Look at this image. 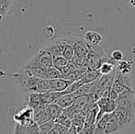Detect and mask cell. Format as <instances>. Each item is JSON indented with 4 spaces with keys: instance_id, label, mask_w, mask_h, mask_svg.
<instances>
[{
    "instance_id": "36",
    "label": "cell",
    "mask_w": 135,
    "mask_h": 134,
    "mask_svg": "<svg viewBox=\"0 0 135 134\" xmlns=\"http://www.w3.org/2000/svg\"><path fill=\"white\" fill-rule=\"evenodd\" d=\"M54 32H55V29L52 26H46L42 31L43 36L45 38H47V39H52L54 35Z\"/></svg>"
},
{
    "instance_id": "18",
    "label": "cell",
    "mask_w": 135,
    "mask_h": 134,
    "mask_svg": "<svg viewBox=\"0 0 135 134\" xmlns=\"http://www.w3.org/2000/svg\"><path fill=\"white\" fill-rule=\"evenodd\" d=\"M75 99V97L74 96V94H64L62 95L55 103L57 105L60 106L62 108H66V107H70L74 104V101Z\"/></svg>"
},
{
    "instance_id": "10",
    "label": "cell",
    "mask_w": 135,
    "mask_h": 134,
    "mask_svg": "<svg viewBox=\"0 0 135 134\" xmlns=\"http://www.w3.org/2000/svg\"><path fill=\"white\" fill-rule=\"evenodd\" d=\"M83 39H85V41L89 47H96L100 45L102 39H103V37L98 31H88L84 34Z\"/></svg>"
},
{
    "instance_id": "23",
    "label": "cell",
    "mask_w": 135,
    "mask_h": 134,
    "mask_svg": "<svg viewBox=\"0 0 135 134\" xmlns=\"http://www.w3.org/2000/svg\"><path fill=\"white\" fill-rule=\"evenodd\" d=\"M110 116H111V114L107 113L100 120H98L96 122V131H95V134H105L106 126H107L108 120H109Z\"/></svg>"
},
{
    "instance_id": "9",
    "label": "cell",
    "mask_w": 135,
    "mask_h": 134,
    "mask_svg": "<svg viewBox=\"0 0 135 134\" xmlns=\"http://www.w3.org/2000/svg\"><path fill=\"white\" fill-rule=\"evenodd\" d=\"M91 94L89 95H82V96H77L75 97V99L74 101L73 107L76 109L77 111H85L87 112L89 106H90V101H91Z\"/></svg>"
},
{
    "instance_id": "27",
    "label": "cell",
    "mask_w": 135,
    "mask_h": 134,
    "mask_svg": "<svg viewBox=\"0 0 135 134\" xmlns=\"http://www.w3.org/2000/svg\"><path fill=\"white\" fill-rule=\"evenodd\" d=\"M69 63V61L64 57L62 55L54 56V67L57 68L58 70H62Z\"/></svg>"
},
{
    "instance_id": "40",
    "label": "cell",
    "mask_w": 135,
    "mask_h": 134,
    "mask_svg": "<svg viewBox=\"0 0 135 134\" xmlns=\"http://www.w3.org/2000/svg\"><path fill=\"white\" fill-rule=\"evenodd\" d=\"M54 125H55V124H54ZM46 134H60V133H59L58 130H57L55 127H54V129H52V131H50L48 133H46Z\"/></svg>"
},
{
    "instance_id": "20",
    "label": "cell",
    "mask_w": 135,
    "mask_h": 134,
    "mask_svg": "<svg viewBox=\"0 0 135 134\" xmlns=\"http://www.w3.org/2000/svg\"><path fill=\"white\" fill-rule=\"evenodd\" d=\"M99 112V107L98 106V103H96L86 113V118H85V124L93 125L96 124L98 120V115Z\"/></svg>"
},
{
    "instance_id": "5",
    "label": "cell",
    "mask_w": 135,
    "mask_h": 134,
    "mask_svg": "<svg viewBox=\"0 0 135 134\" xmlns=\"http://www.w3.org/2000/svg\"><path fill=\"white\" fill-rule=\"evenodd\" d=\"M71 42L75 48V54L83 59H85L90 52V47L86 44L84 39L77 37H70Z\"/></svg>"
},
{
    "instance_id": "7",
    "label": "cell",
    "mask_w": 135,
    "mask_h": 134,
    "mask_svg": "<svg viewBox=\"0 0 135 134\" xmlns=\"http://www.w3.org/2000/svg\"><path fill=\"white\" fill-rule=\"evenodd\" d=\"M22 69L28 73L30 76L38 77V78H42L44 79L46 77V72L47 70L44 69L39 65L37 63L33 61L32 59H30V61L22 67Z\"/></svg>"
},
{
    "instance_id": "12",
    "label": "cell",
    "mask_w": 135,
    "mask_h": 134,
    "mask_svg": "<svg viewBox=\"0 0 135 134\" xmlns=\"http://www.w3.org/2000/svg\"><path fill=\"white\" fill-rule=\"evenodd\" d=\"M125 128V126H123L120 122L118 120V118H116V116L114 115V113H111V116L108 120L107 126L105 129V134H113L116 133L118 131H121Z\"/></svg>"
},
{
    "instance_id": "32",
    "label": "cell",
    "mask_w": 135,
    "mask_h": 134,
    "mask_svg": "<svg viewBox=\"0 0 135 134\" xmlns=\"http://www.w3.org/2000/svg\"><path fill=\"white\" fill-rule=\"evenodd\" d=\"M47 108V105H43L41 107H38V108L34 109V114H33V120L35 122H38L39 120L41 118V116L43 115L44 111L46 110Z\"/></svg>"
},
{
    "instance_id": "19",
    "label": "cell",
    "mask_w": 135,
    "mask_h": 134,
    "mask_svg": "<svg viewBox=\"0 0 135 134\" xmlns=\"http://www.w3.org/2000/svg\"><path fill=\"white\" fill-rule=\"evenodd\" d=\"M41 95H42V99L44 104L48 106L51 105V104L55 103L61 96L64 95V93L62 92H56V91H48V92H44V93H41Z\"/></svg>"
},
{
    "instance_id": "39",
    "label": "cell",
    "mask_w": 135,
    "mask_h": 134,
    "mask_svg": "<svg viewBox=\"0 0 135 134\" xmlns=\"http://www.w3.org/2000/svg\"><path fill=\"white\" fill-rule=\"evenodd\" d=\"M67 134H78V132H77V131H76V130H75V128L72 126V127L69 129V131H68V133H67Z\"/></svg>"
},
{
    "instance_id": "29",
    "label": "cell",
    "mask_w": 135,
    "mask_h": 134,
    "mask_svg": "<svg viewBox=\"0 0 135 134\" xmlns=\"http://www.w3.org/2000/svg\"><path fill=\"white\" fill-rule=\"evenodd\" d=\"M55 121L54 120H50L48 122H45L42 123L41 125H39V129H40V134H46L48 133L50 131H52L54 127Z\"/></svg>"
},
{
    "instance_id": "22",
    "label": "cell",
    "mask_w": 135,
    "mask_h": 134,
    "mask_svg": "<svg viewBox=\"0 0 135 134\" xmlns=\"http://www.w3.org/2000/svg\"><path fill=\"white\" fill-rule=\"evenodd\" d=\"M132 61H120L117 63L115 71L121 75H128L132 72Z\"/></svg>"
},
{
    "instance_id": "34",
    "label": "cell",
    "mask_w": 135,
    "mask_h": 134,
    "mask_svg": "<svg viewBox=\"0 0 135 134\" xmlns=\"http://www.w3.org/2000/svg\"><path fill=\"white\" fill-rule=\"evenodd\" d=\"M64 113L66 115V116L68 117L69 118H71V120H73L74 118L75 117V115L78 113V111L76 110V109L75 108V107H73V105L70 106V107H66V108L64 109Z\"/></svg>"
},
{
    "instance_id": "2",
    "label": "cell",
    "mask_w": 135,
    "mask_h": 134,
    "mask_svg": "<svg viewBox=\"0 0 135 134\" xmlns=\"http://www.w3.org/2000/svg\"><path fill=\"white\" fill-rule=\"evenodd\" d=\"M67 41H68L67 37L56 38V39H51V41H47V42L43 45L42 49L50 52L54 56H60L62 54L64 46H65V44L67 43Z\"/></svg>"
},
{
    "instance_id": "3",
    "label": "cell",
    "mask_w": 135,
    "mask_h": 134,
    "mask_svg": "<svg viewBox=\"0 0 135 134\" xmlns=\"http://www.w3.org/2000/svg\"><path fill=\"white\" fill-rule=\"evenodd\" d=\"M31 59L46 70L54 67V55L50 52L44 50V49L40 50L38 53L34 57H32Z\"/></svg>"
},
{
    "instance_id": "4",
    "label": "cell",
    "mask_w": 135,
    "mask_h": 134,
    "mask_svg": "<svg viewBox=\"0 0 135 134\" xmlns=\"http://www.w3.org/2000/svg\"><path fill=\"white\" fill-rule=\"evenodd\" d=\"M98 106L99 107V112L98 115V120H100L105 114H111L115 111V109L118 107L117 101L112 100V99L108 98V97H100L98 101ZM97 120V121H98Z\"/></svg>"
},
{
    "instance_id": "37",
    "label": "cell",
    "mask_w": 135,
    "mask_h": 134,
    "mask_svg": "<svg viewBox=\"0 0 135 134\" xmlns=\"http://www.w3.org/2000/svg\"><path fill=\"white\" fill-rule=\"evenodd\" d=\"M54 127L58 130V131L60 134H67L68 131H69V129H70V128L66 127V126L62 125V124H59V123H56V122H55Z\"/></svg>"
},
{
    "instance_id": "41",
    "label": "cell",
    "mask_w": 135,
    "mask_h": 134,
    "mask_svg": "<svg viewBox=\"0 0 135 134\" xmlns=\"http://www.w3.org/2000/svg\"><path fill=\"white\" fill-rule=\"evenodd\" d=\"M130 3H131V5H132V7H135V0H130Z\"/></svg>"
},
{
    "instance_id": "6",
    "label": "cell",
    "mask_w": 135,
    "mask_h": 134,
    "mask_svg": "<svg viewBox=\"0 0 135 134\" xmlns=\"http://www.w3.org/2000/svg\"><path fill=\"white\" fill-rule=\"evenodd\" d=\"M33 114L34 109H32L31 107L27 106L22 110H20V112L16 113L14 115V117H13V118L16 121V123L21 124V125H30V124L34 122Z\"/></svg>"
},
{
    "instance_id": "17",
    "label": "cell",
    "mask_w": 135,
    "mask_h": 134,
    "mask_svg": "<svg viewBox=\"0 0 135 134\" xmlns=\"http://www.w3.org/2000/svg\"><path fill=\"white\" fill-rule=\"evenodd\" d=\"M14 0H0V20L9 15L13 9Z\"/></svg>"
},
{
    "instance_id": "25",
    "label": "cell",
    "mask_w": 135,
    "mask_h": 134,
    "mask_svg": "<svg viewBox=\"0 0 135 134\" xmlns=\"http://www.w3.org/2000/svg\"><path fill=\"white\" fill-rule=\"evenodd\" d=\"M67 39H68V41L65 44V46H64V52H62V55L64 56L65 59H67L68 61H71L74 56H75V48H74L73 44H72L70 37H67Z\"/></svg>"
},
{
    "instance_id": "35",
    "label": "cell",
    "mask_w": 135,
    "mask_h": 134,
    "mask_svg": "<svg viewBox=\"0 0 135 134\" xmlns=\"http://www.w3.org/2000/svg\"><path fill=\"white\" fill-rule=\"evenodd\" d=\"M95 131H96V124H93V125L85 124L83 130L78 134H95Z\"/></svg>"
},
{
    "instance_id": "28",
    "label": "cell",
    "mask_w": 135,
    "mask_h": 134,
    "mask_svg": "<svg viewBox=\"0 0 135 134\" xmlns=\"http://www.w3.org/2000/svg\"><path fill=\"white\" fill-rule=\"evenodd\" d=\"M58 78H62V73H61L60 70H58L55 67H52L47 70L45 79L52 80V79H58Z\"/></svg>"
},
{
    "instance_id": "15",
    "label": "cell",
    "mask_w": 135,
    "mask_h": 134,
    "mask_svg": "<svg viewBox=\"0 0 135 134\" xmlns=\"http://www.w3.org/2000/svg\"><path fill=\"white\" fill-rule=\"evenodd\" d=\"M85 118H86V112L85 111H79L75 118L72 120V126L75 128L77 132H80L85 125Z\"/></svg>"
},
{
    "instance_id": "11",
    "label": "cell",
    "mask_w": 135,
    "mask_h": 134,
    "mask_svg": "<svg viewBox=\"0 0 135 134\" xmlns=\"http://www.w3.org/2000/svg\"><path fill=\"white\" fill-rule=\"evenodd\" d=\"M72 81L65 80L64 78L58 79H49V86H50V91H56V92H64L68 88V86L72 84Z\"/></svg>"
},
{
    "instance_id": "33",
    "label": "cell",
    "mask_w": 135,
    "mask_h": 134,
    "mask_svg": "<svg viewBox=\"0 0 135 134\" xmlns=\"http://www.w3.org/2000/svg\"><path fill=\"white\" fill-rule=\"evenodd\" d=\"M112 88H113L114 90H115L117 93H119V95L120 93H122L123 91H125L126 89H128V88L126 87V86H124V85L121 84L119 81H118L117 79H114V82H113V86H112Z\"/></svg>"
},
{
    "instance_id": "24",
    "label": "cell",
    "mask_w": 135,
    "mask_h": 134,
    "mask_svg": "<svg viewBox=\"0 0 135 134\" xmlns=\"http://www.w3.org/2000/svg\"><path fill=\"white\" fill-rule=\"evenodd\" d=\"M117 63H114L113 61H111L110 59H108V61L104 62L101 64V66L98 70H99L101 75H111L114 71H115V68Z\"/></svg>"
},
{
    "instance_id": "13",
    "label": "cell",
    "mask_w": 135,
    "mask_h": 134,
    "mask_svg": "<svg viewBox=\"0 0 135 134\" xmlns=\"http://www.w3.org/2000/svg\"><path fill=\"white\" fill-rule=\"evenodd\" d=\"M113 113L116 116V118H118V120L125 127L128 126L132 120V116L131 115V113L127 109L123 108V107H118Z\"/></svg>"
},
{
    "instance_id": "31",
    "label": "cell",
    "mask_w": 135,
    "mask_h": 134,
    "mask_svg": "<svg viewBox=\"0 0 135 134\" xmlns=\"http://www.w3.org/2000/svg\"><path fill=\"white\" fill-rule=\"evenodd\" d=\"M123 52H121L120 50H115L112 52V53L110 54V57L109 59L111 60V61H113L114 63H118L119 62L122 61L123 59Z\"/></svg>"
},
{
    "instance_id": "8",
    "label": "cell",
    "mask_w": 135,
    "mask_h": 134,
    "mask_svg": "<svg viewBox=\"0 0 135 134\" xmlns=\"http://www.w3.org/2000/svg\"><path fill=\"white\" fill-rule=\"evenodd\" d=\"M13 133L14 134H40L39 124L34 121L30 125H21V124L16 123L13 128Z\"/></svg>"
},
{
    "instance_id": "38",
    "label": "cell",
    "mask_w": 135,
    "mask_h": 134,
    "mask_svg": "<svg viewBox=\"0 0 135 134\" xmlns=\"http://www.w3.org/2000/svg\"><path fill=\"white\" fill-rule=\"evenodd\" d=\"M118 97H119V93H117V92H116L115 90L112 88V89L110 90V92H109V95H108V98L116 101L118 99Z\"/></svg>"
},
{
    "instance_id": "30",
    "label": "cell",
    "mask_w": 135,
    "mask_h": 134,
    "mask_svg": "<svg viewBox=\"0 0 135 134\" xmlns=\"http://www.w3.org/2000/svg\"><path fill=\"white\" fill-rule=\"evenodd\" d=\"M54 121L56 122V123L62 124V125H64V126H66V127H68V128L72 127V120L68 118V117L66 116L64 112H62V115H61L60 117H58V118H57Z\"/></svg>"
},
{
    "instance_id": "26",
    "label": "cell",
    "mask_w": 135,
    "mask_h": 134,
    "mask_svg": "<svg viewBox=\"0 0 135 134\" xmlns=\"http://www.w3.org/2000/svg\"><path fill=\"white\" fill-rule=\"evenodd\" d=\"M48 108H49V110H50L51 117H52V120H55L58 117H60L61 115H62V112H64V108H62V107L59 105H57L56 103L48 105Z\"/></svg>"
},
{
    "instance_id": "14",
    "label": "cell",
    "mask_w": 135,
    "mask_h": 134,
    "mask_svg": "<svg viewBox=\"0 0 135 134\" xmlns=\"http://www.w3.org/2000/svg\"><path fill=\"white\" fill-rule=\"evenodd\" d=\"M45 105L42 99L41 93H30L28 94V106L32 109H36L41 106Z\"/></svg>"
},
{
    "instance_id": "16",
    "label": "cell",
    "mask_w": 135,
    "mask_h": 134,
    "mask_svg": "<svg viewBox=\"0 0 135 134\" xmlns=\"http://www.w3.org/2000/svg\"><path fill=\"white\" fill-rule=\"evenodd\" d=\"M100 76H101V73H100L99 70L87 69L86 71L85 72V73L82 75V77L80 79L84 84H88V83H92V82L97 81Z\"/></svg>"
},
{
    "instance_id": "21",
    "label": "cell",
    "mask_w": 135,
    "mask_h": 134,
    "mask_svg": "<svg viewBox=\"0 0 135 134\" xmlns=\"http://www.w3.org/2000/svg\"><path fill=\"white\" fill-rule=\"evenodd\" d=\"M98 81V80H97ZM97 81L92 83H88V84H85L79 88L77 91H75L74 93L75 97L77 96H82V95H89V94H92L93 92H95L97 87Z\"/></svg>"
},
{
    "instance_id": "1",
    "label": "cell",
    "mask_w": 135,
    "mask_h": 134,
    "mask_svg": "<svg viewBox=\"0 0 135 134\" xmlns=\"http://www.w3.org/2000/svg\"><path fill=\"white\" fill-rule=\"evenodd\" d=\"M118 107H123L131 113L132 117L135 112V92L133 89H126L119 95L117 100Z\"/></svg>"
}]
</instances>
